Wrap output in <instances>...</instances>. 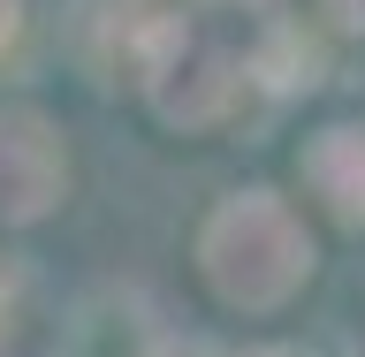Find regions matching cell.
<instances>
[{"instance_id": "9c48e42d", "label": "cell", "mask_w": 365, "mask_h": 357, "mask_svg": "<svg viewBox=\"0 0 365 357\" xmlns=\"http://www.w3.org/2000/svg\"><path fill=\"white\" fill-rule=\"evenodd\" d=\"M228 8H267V0H228Z\"/></svg>"}, {"instance_id": "52a82bcc", "label": "cell", "mask_w": 365, "mask_h": 357, "mask_svg": "<svg viewBox=\"0 0 365 357\" xmlns=\"http://www.w3.org/2000/svg\"><path fill=\"white\" fill-rule=\"evenodd\" d=\"M16 31H23V0H0V53L16 46Z\"/></svg>"}, {"instance_id": "277c9868", "label": "cell", "mask_w": 365, "mask_h": 357, "mask_svg": "<svg viewBox=\"0 0 365 357\" xmlns=\"http://www.w3.org/2000/svg\"><path fill=\"white\" fill-rule=\"evenodd\" d=\"M297 167H304V190L335 221H350V228L365 221V130H319Z\"/></svg>"}, {"instance_id": "3957f363", "label": "cell", "mask_w": 365, "mask_h": 357, "mask_svg": "<svg viewBox=\"0 0 365 357\" xmlns=\"http://www.w3.org/2000/svg\"><path fill=\"white\" fill-rule=\"evenodd\" d=\"M68 198V145L38 107H0V221L31 228Z\"/></svg>"}, {"instance_id": "5b68a950", "label": "cell", "mask_w": 365, "mask_h": 357, "mask_svg": "<svg viewBox=\"0 0 365 357\" xmlns=\"http://www.w3.org/2000/svg\"><path fill=\"white\" fill-rule=\"evenodd\" d=\"M251 76H267V91H312L319 84V38H304L297 23H274L267 46L251 53Z\"/></svg>"}, {"instance_id": "7a4b0ae2", "label": "cell", "mask_w": 365, "mask_h": 357, "mask_svg": "<svg viewBox=\"0 0 365 357\" xmlns=\"http://www.w3.org/2000/svg\"><path fill=\"white\" fill-rule=\"evenodd\" d=\"M137 76H145V99H153V114L168 130H213L244 99L251 61H236L221 38H205L198 23L153 16L145 46H137Z\"/></svg>"}, {"instance_id": "ba28073f", "label": "cell", "mask_w": 365, "mask_h": 357, "mask_svg": "<svg viewBox=\"0 0 365 357\" xmlns=\"http://www.w3.org/2000/svg\"><path fill=\"white\" fill-rule=\"evenodd\" d=\"M259 357H312V350H259Z\"/></svg>"}, {"instance_id": "30bf717a", "label": "cell", "mask_w": 365, "mask_h": 357, "mask_svg": "<svg viewBox=\"0 0 365 357\" xmlns=\"http://www.w3.org/2000/svg\"><path fill=\"white\" fill-rule=\"evenodd\" d=\"M0 289H8V281H0Z\"/></svg>"}, {"instance_id": "8992f818", "label": "cell", "mask_w": 365, "mask_h": 357, "mask_svg": "<svg viewBox=\"0 0 365 357\" xmlns=\"http://www.w3.org/2000/svg\"><path fill=\"white\" fill-rule=\"evenodd\" d=\"M319 16L335 23V31H358L365 38V0H319Z\"/></svg>"}, {"instance_id": "6da1fadb", "label": "cell", "mask_w": 365, "mask_h": 357, "mask_svg": "<svg viewBox=\"0 0 365 357\" xmlns=\"http://www.w3.org/2000/svg\"><path fill=\"white\" fill-rule=\"evenodd\" d=\"M198 274L236 312H274L312 281V236L274 190H228L198 228Z\"/></svg>"}]
</instances>
